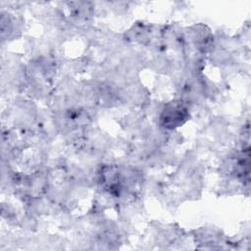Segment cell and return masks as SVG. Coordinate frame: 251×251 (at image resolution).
Wrapping results in <instances>:
<instances>
[{"instance_id": "cell-1", "label": "cell", "mask_w": 251, "mask_h": 251, "mask_svg": "<svg viewBox=\"0 0 251 251\" xmlns=\"http://www.w3.org/2000/svg\"><path fill=\"white\" fill-rule=\"evenodd\" d=\"M186 118L185 109L178 104H175L173 106L168 107L164 110L162 119L164 121V125L169 127H174L181 125Z\"/></svg>"}]
</instances>
